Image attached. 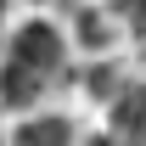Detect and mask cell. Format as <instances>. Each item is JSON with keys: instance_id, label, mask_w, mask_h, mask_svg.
Returning <instances> with one entry per match:
<instances>
[{"instance_id": "1", "label": "cell", "mask_w": 146, "mask_h": 146, "mask_svg": "<svg viewBox=\"0 0 146 146\" xmlns=\"http://www.w3.org/2000/svg\"><path fill=\"white\" fill-rule=\"evenodd\" d=\"M62 56H68V45H62V34H56L51 23H28V28H17L11 45H6V62H23V68H34V73L62 68Z\"/></svg>"}, {"instance_id": "2", "label": "cell", "mask_w": 146, "mask_h": 146, "mask_svg": "<svg viewBox=\"0 0 146 146\" xmlns=\"http://www.w3.org/2000/svg\"><path fill=\"white\" fill-rule=\"evenodd\" d=\"M17 146H73V124L62 112H39L34 124L17 129Z\"/></svg>"}, {"instance_id": "3", "label": "cell", "mask_w": 146, "mask_h": 146, "mask_svg": "<svg viewBox=\"0 0 146 146\" xmlns=\"http://www.w3.org/2000/svg\"><path fill=\"white\" fill-rule=\"evenodd\" d=\"M73 39H79L90 56H101V51L112 45V23L101 17L96 6H73Z\"/></svg>"}, {"instance_id": "4", "label": "cell", "mask_w": 146, "mask_h": 146, "mask_svg": "<svg viewBox=\"0 0 146 146\" xmlns=\"http://www.w3.org/2000/svg\"><path fill=\"white\" fill-rule=\"evenodd\" d=\"M118 84H124V79H118V62H107V56H96L90 68H84V90L90 96H112Z\"/></svg>"}, {"instance_id": "5", "label": "cell", "mask_w": 146, "mask_h": 146, "mask_svg": "<svg viewBox=\"0 0 146 146\" xmlns=\"http://www.w3.org/2000/svg\"><path fill=\"white\" fill-rule=\"evenodd\" d=\"M112 17H124V23H129V34H141V39H146V0H118V6H112Z\"/></svg>"}]
</instances>
